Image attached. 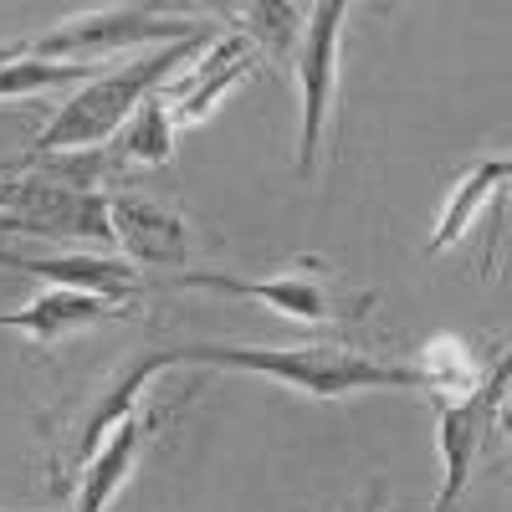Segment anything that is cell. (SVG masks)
I'll list each match as a JSON object with an SVG mask.
<instances>
[{
  "label": "cell",
  "mask_w": 512,
  "mask_h": 512,
  "mask_svg": "<svg viewBox=\"0 0 512 512\" xmlns=\"http://www.w3.org/2000/svg\"><path fill=\"white\" fill-rule=\"evenodd\" d=\"M175 364H216L277 379L287 390H303L313 400H344L359 390H425L410 364H384L354 349L333 344H292V349H246V344H185L169 349Z\"/></svg>",
  "instance_id": "6da1fadb"
},
{
  "label": "cell",
  "mask_w": 512,
  "mask_h": 512,
  "mask_svg": "<svg viewBox=\"0 0 512 512\" xmlns=\"http://www.w3.org/2000/svg\"><path fill=\"white\" fill-rule=\"evenodd\" d=\"M210 47V31L190 36V41H175V47H159L139 62H123L93 82H82V88L57 108V118L41 128V134L31 139L26 154H57V149H103L118 128L134 118V108L159 93L169 77H175L185 62H195L200 52Z\"/></svg>",
  "instance_id": "7a4b0ae2"
},
{
  "label": "cell",
  "mask_w": 512,
  "mask_h": 512,
  "mask_svg": "<svg viewBox=\"0 0 512 512\" xmlns=\"http://www.w3.org/2000/svg\"><path fill=\"white\" fill-rule=\"evenodd\" d=\"M205 26L200 21H185V16H169V11H154V6H103V11H82V16H67L62 26L41 31V36H26V41H6L0 57H36V62H72V67H93L103 57H123L128 47H149V41H190L200 36Z\"/></svg>",
  "instance_id": "3957f363"
},
{
  "label": "cell",
  "mask_w": 512,
  "mask_h": 512,
  "mask_svg": "<svg viewBox=\"0 0 512 512\" xmlns=\"http://www.w3.org/2000/svg\"><path fill=\"white\" fill-rule=\"evenodd\" d=\"M0 231L62 246H108V195L62 190L36 175H0Z\"/></svg>",
  "instance_id": "277c9868"
},
{
  "label": "cell",
  "mask_w": 512,
  "mask_h": 512,
  "mask_svg": "<svg viewBox=\"0 0 512 512\" xmlns=\"http://www.w3.org/2000/svg\"><path fill=\"white\" fill-rule=\"evenodd\" d=\"M344 21L349 6L344 0H318L303 26V47H297L292 67H297V93H303V118H297V180L318 175L323 159V139H328V113H333V93H338V41H344Z\"/></svg>",
  "instance_id": "5b68a950"
},
{
  "label": "cell",
  "mask_w": 512,
  "mask_h": 512,
  "mask_svg": "<svg viewBox=\"0 0 512 512\" xmlns=\"http://www.w3.org/2000/svg\"><path fill=\"white\" fill-rule=\"evenodd\" d=\"M175 287H200V292H226V297H251L267 303L272 313L292 323H359L369 318L374 297L369 292H338L313 272H277V277H231V272H180Z\"/></svg>",
  "instance_id": "8992f818"
},
{
  "label": "cell",
  "mask_w": 512,
  "mask_h": 512,
  "mask_svg": "<svg viewBox=\"0 0 512 512\" xmlns=\"http://www.w3.org/2000/svg\"><path fill=\"white\" fill-rule=\"evenodd\" d=\"M507 400V359H497L492 374H482V384L472 395L456 400H436V441H441V492L431 502V512H456L466 482L477 472V456L492 436V420Z\"/></svg>",
  "instance_id": "52a82bcc"
},
{
  "label": "cell",
  "mask_w": 512,
  "mask_h": 512,
  "mask_svg": "<svg viewBox=\"0 0 512 512\" xmlns=\"http://www.w3.org/2000/svg\"><path fill=\"white\" fill-rule=\"evenodd\" d=\"M169 364V349H149V354H139V359H123L98 390H93V400L77 410V420H72V431H67V466H82L88 461L108 436H113V425H123L128 415L139 410V400H144V390H149V379L154 374H164Z\"/></svg>",
  "instance_id": "ba28073f"
},
{
  "label": "cell",
  "mask_w": 512,
  "mask_h": 512,
  "mask_svg": "<svg viewBox=\"0 0 512 512\" xmlns=\"http://www.w3.org/2000/svg\"><path fill=\"white\" fill-rule=\"evenodd\" d=\"M108 226L128 267H185L190 262V226L180 210L149 195H108Z\"/></svg>",
  "instance_id": "9c48e42d"
},
{
  "label": "cell",
  "mask_w": 512,
  "mask_h": 512,
  "mask_svg": "<svg viewBox=\"0 0 512 512\" xmlns=\"http://www.w3.org/2000/svg\"><path fill=\"white\" fill-rule=\"evenodd\" d=\"M256 62H262V52H256L246 36L226 31V36L210 41V47L195 57V67L169 93H159V98H164V108H169L175 123H200L231 88H241V82L256 72Z\"/></svg>",
  "instance_id": "30bf717a"
},
{
  "label": "cell",
  "mask_w": 512,
  "mask_h": 512,
  "mask_svg": "<svg viewBox=\"0 0 512 512\" xmlns=\"http://www.w3.org/2000/svg\"><path fill=\"white\" fill-rule=\"evenodd\" d=\"M164 420H169V415H164L159 405H149V410H134L123 425H113V436H108L88 461H82V482H77V507H72V512H108L113 497L128 487L139 456L149 451V441L159 436Z\"/></svg>",
  "instance_id": "8fae6325"
},
{
  "label": "cell",
  "mask_w": 512,
  "mask_h": 512,
  "mask_svg": "<svg viewBox=\"0 0 512 512\" xmlns=\"http://www.w3.org/2000/svg\"><path fill=\"white\" fill-rule=\"evenodd\" d=\"M0 267L11 272H26V277H41L52 287H77V292H93V297H108V303H139L144 292V272L128 267L123 256H26V251H11L0 246Z\"/></svg>",
  "instance_id": "7c38bea8"
},
{
  "label": "cell",
  "mask_w": 512,
  "mask_h": 512,
  "mask_svg": "<svg viewBox=\"0 0 512 512\" xmlns=\"http://www.w3.org/2000/svg\"><path fill=\"white\" fill-rule=\"evenodd\" d=\"M128 313H134L128 303H108V297L77 292V287H47V292H36L26 308L0 313V328H16V333L31 338V344L52 349V344H62V338H72V333H88V328L128 318Z\"/></svg>",
  "instance_id": "4fadbf2b"
},
{
  "label": "cell",
  "mask_w": 512,
  "mask_h": 512,
  "mask_svg": "<svg viewBox=\"0 0 512 512\" xmlns=\"http://www.w3.org/2000/svg\"><path fill=\"white\" fill-rule=\"evenodd\" d=\"M507 175H512V159H507V154H487V159H477L472 169H466V175L451 185V200H446V210H441L431 241H425V251L441 256L446 246H456L466 231L477 226L482 210L492 205V195H502Z\"/></svg>",
  "instance_id": "5bb4252c"
},
{
  "label": "cell",
  "mask_w": 512,
  "mask_h": 512,
  "mask_svg": "<svg viewBox=\"0 0 512 512\" xmlns=\"http://www.w3.org/2000/svg\"><path fill=\"white\" fill-rule=\"evenodd\" d=\"M216 16L231 21L236 36H246L262 57H277V62H292L297 47H303V26H308V11L292 6V0H251V6H216Z\"/></svg>",
  "instance_id": "9a60e30c"
},
{
  "label": "cell",
  "mask_w": 512,
  "mask_h": 512,
  "mask_svg": "<svg viewBox=\"0 0 512 512\" xmlns=\"http://www.w3.org/2000/svg\"><path fill=\"white\" fill-rule=\"evenodd\" d=\"M108 154H113L118 169H128V164H169L175 159V118H169L159 93H149L134 108V118L118 128V139L108 144Z\"/></svg>",
  "instance_id": "2e32d148"
},
{
  "label": "cell",
  "mask_w": 512,
  "mask_h": 512,
  "mask_svg": "<svg viewBox=\"0 0 512 512\" xmlns=\"http://www.w3.org/2000/svg\"><path fill=\"white\" fill-rule=\"evenodd\" d=\"M425 384V395H436V400H456V395H472L477 384H482V364L472 359V349L461 344V338H431L415 364H410Z\"/></svg>",
  "instance_id": "e0dca14e"
},
{
  "label": "cell",
  "mask_w": 512,
  "mask_h": 512,
  "mask_svg": "<svg viewBox=\"0 0 512 512\" xmlns=\"http://www.w3.org/2000/svg\"><path fill=\"white\" fill-rule=\"evenodd\" d=\"M379 507H384V487H374V492H369V502H364V512H379Z\"/></svg>",
  "instance_id": "ac0fdd59"
}]
</instances>
